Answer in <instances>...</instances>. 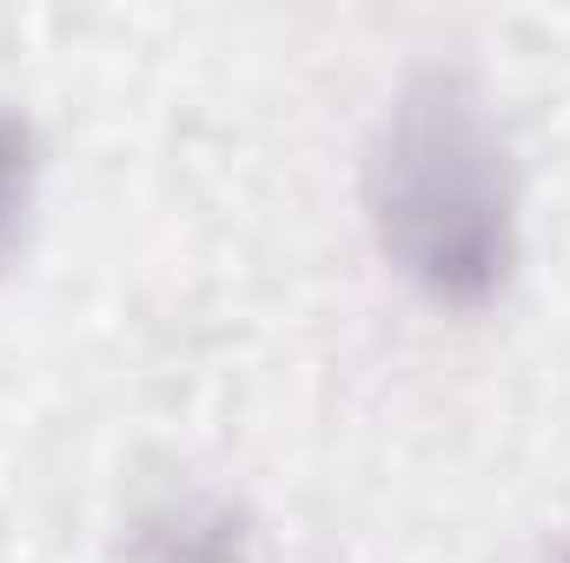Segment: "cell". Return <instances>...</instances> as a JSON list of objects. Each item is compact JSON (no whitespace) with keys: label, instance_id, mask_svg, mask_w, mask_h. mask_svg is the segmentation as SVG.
Listing matches in <instances>:
<instances>
[{"label":"cell","instance_id":"obj_3","mask_svg":"<svg viewBox=\"0 0 570 563\" xmlns=\"http://www.w3.org/2000/svg\"><path fill=\"white\" fill-rule=\"evenodd\" d=\"M33 172H40V134L13 100H0V266L20 246V226L33 206Z\"/></svg>","mask_w":570,"mask_h":563},{"label":"cell","instance_id":"obj_1","mask_svg":"<svg viewBox=\"0 0 570 563\" xmlns=\"http://www.w3.org/2000/svg\"><path fill=\"white\" fill-rule=\"evenodd\" d=\"M365 226L379 259L444 312L498 305L524 266V179L518 146L458 60L412 67L365 140Z\"/></svg>","mask_w":570,"mask_h":563},{"label":"cell","instance_id":"obj_4","mask_svg":"<svg viewBox=\"0 0 570 563\" xmlns=\"http://www.w3.org/2000/svg\"><path fill=\"white\" fill-rule=\"evenodd\" d=\"M564 563H570V557H564Z\"/></svg>","mask_w":570,"mask_h":563},{"label":"cell","instance_id":"obj_2","mask_svg":"<svg viewBox=\"0 0 570 563\" xmlns=\"http://www.w3.org/2000/svg\"><path fill=\"white\" fill-rule=\"evenodd\" d=\"M134 551H140V563H253L233 511L206 504V497H179V504L146 511L134 524Z\"/></svg>","mask_w":570,"mask_h":563}]
</instances>
